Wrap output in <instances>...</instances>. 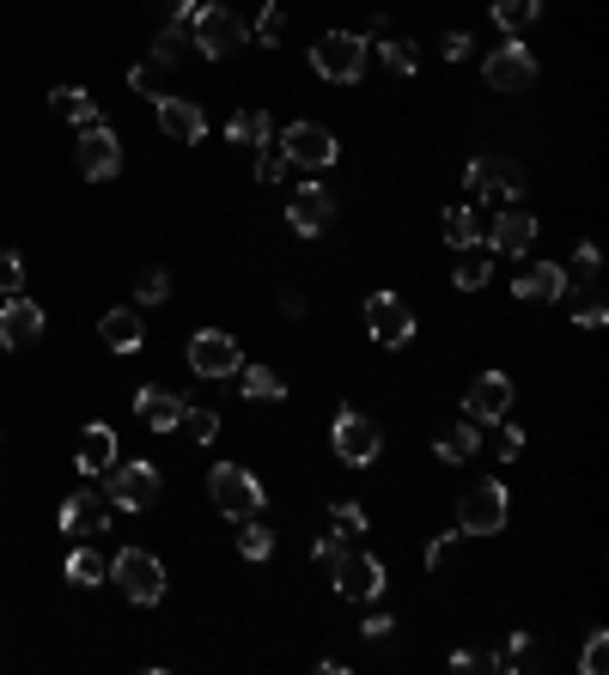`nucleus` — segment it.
Returning <instances> with one entry per match:
<instances>
[{"label":"nucleus","mask_w":609,"mask_h":675,"mask_svg":"<svg viewBox=\"0 0 609 675\" xmlns=\"http://www.w3.org/2000/svg\"><path fill=\"white\" fill-rule=\"evenodd\" d=\"M537 12H542V0H494V24L507 37H524L537 24Z\"/></svg>","instance_id":"nucleus-30"},{"label":"nucleus","mask_w":609,"mask_h":675,"mask_svg":"<svg viewBox=\"0 0 609 675\" xmlns=\"http://www.w3.org/2000/svg\"><path fill=\"white\" fill-rule=\"evenodd\" d=\"M330 524H335V542H342V536H366V512H360L354 499H335L330 505Z\"/></svg>","instance_id":"nucleus-38"},{"label":"nucleus","mask_w":609,"mask_h":675,"mask_svg":"<svg viewBox=\"0 0 609 675\" xmlns=\"http://www.w3.org/2000/svg\"><path fill=\"white\" fill-rule=\"evenodd\" d=\"M110 463H116V433H110L104 420H92V426L80 433V450H73V469H80L86 482H98V475L110 469Z\"/></svg>","instance_id":"nucleus-21"},{"label":"nucleus","mask_w":609,"mask_h":675,"mask_svg":"<svg viewBox=\"0 0 609 675\" xmlns=\"http://www.w3.org/2000/svg\"><path fill=\"white\" fill-rule=\"evenodd\" d=\"M104 499L116 505V512H147L153 499H159V469L153 463H110L104 469Z\"/></svg>","instance_id":"nucleus-8"},{"label":"nucleus","mask_w":609,"mask_h":675,"mask_svg":"<svg viewBox=\"0 0 609 675\" xmlns=\"http://www.w3.org/2000/svg\"><path fill=\"white\" fill-rule=\"evenodd\" d=\"M470 49H475V43H470V31H451V37H445V61H463Z\"/></svg>","instance_id":"nucleus-49"},{"label":"nucleus","mask_w":609,"mask_h":675,"mask_svg":"<svg viewBox=\"0 0 609 675\" xmlns=\"http://www.w3.org/2000/svg\"><path fill=\"white\" fill-rule=\"evenodd\" d=\"M281 140V152H287V165H299V171H330L335 165V135L330 128H317V122H293L287 135H275Z\"/></svg>","instance_id":"nucleus-12"},{"label":"nucleus","mask_w":609,"mask_h":675,"mask_svg":"<svg viewBox=\"0 0 609 675\" xmlns=\"http://www.w3.org/2000/svg\"><path fill=\"white\" fill-rule=\"evenodd\" d=\"M518 298H530V305H549V298L567 292V268L561 262H530L524 275H518Z\"/></svg>","instance_id":"nucleus-24"},{"label":"nucleus","mask_w":609,"mask_h":675,"mask_svg":"<svg viewBox=\"0 0 609 675\" xmlns=\"http://www.w3.org/2000/svg\"><path fill=\"white\" fill-rule=\"evenodd\" d=\"M238 366H244L238 335H226V329H202L196 341H189V371H196V378H238Z\"/></svg>","instance_id":"nucleus-11"},{"label":"nucleus","mask_w":609,"mask_h":675,"mask_svg":"<svg viewBox=\"0 0 609 675\" xmlns=\"http://www.w3.org/2000/svg\"><path fill=\"white\" fill-rule=\"evenodd\" d=\"M530 244H537V219H530L524 207H507V214L494 219V231H488V250H500V256H524Z\"/></svg>","instance_id":"nucleus-22"},{"label":"nucleus","mask_w":609,"mask_h":675,"mask_svg":"<svg viewBox=\"0 0 609 675\" xmlns=\"http://www.w3.org/2000/svg\"><path fill=\"white\" fill-rule=\"evenodd\" d=\"M494 450H500V457L512 463L518 450H524V426H507V433H500V445H494Z\"/></svg>","instance_id":"nucleus-48"},{"label":"nucleus","mask_w":609,"mask_h":675,"mask_svg":"<svg viewBox=\"0 0 609 675\" xmlns=\"http://www.w3.org/2000/svg\"><path fill=\"white\" fill-rule=\"evenodd\" d=\"M80 171L92 177V183H110L116 171H122V140H116V128H80Z\"/></svg>","instance_id":"nucleus-16"},{"label":"nucleus","mask_w":609,"mask_h":675,"mask_svg":"<svg viewBox=\"0 0 609 675\" xmlns=\"http://www.w3.org/2000/svg\"><path fill=\"white\" fill-rule=\"evenodd\" d=\"M128 86H135V92H147V98H165V61H135V68H128Z\"/></svg>","instance_id":"nucleus-37"},{"label":"nucleus","mask_w":609,"mask_h":675,"mask_svg":"<svg viewBox=\"0 0 609 675\" xmlns=\"http://www.w3.org/2000/svg\"><path fill=\"white\" fill-rule=\"evenodd\" d=\"M110 578L122 584V596L128 603H140V608H153L165 596V560L159 554H147V548H122L110 560Z\"/></svg>","instance_id":"nucleus-2"},{"label":"nucleus","mask_w":609,"mask_h":675,"mask_svg":"<svg viewBox=\"0 0 609 675\" xmlns=\"http://www.w3.org/2000/svg\"><path fill=\"white\" fill-rule=\"evenodd\" d=\"M507 482H475L470 493L458 499V529L463 536H500L507 529Z\"/></svg>","instance_id":"nucleus-4"},{"label":"nucleus","mask_w":609,"mask_h":675,"mask_svg":"<svg viewBox=\"0 0 609 675\" xmlns=\"http://www.w3.org/2000/svg\"><path fill=\"white\" fill-rule=\"evenodd\" d=\"M360 633H366V639H384V633H396V627H391V615H366L360 621Z\"/></svg>","instance_id":"nucleus-50"},{"label":"nucleus","mask_w":609,"mask_h":675,"mask_svg":"<svg viewBox=\"0 0 609 675\" xmlns=\"http://www.w3.org/2000/svg\"><path fill=\"white\" fill-rule=\"evenodd\" d=\"M104 578H110V566H104L98 554L80 542V548L68 554V584H86V590H92V584H104Z\"/></svg>","instance_id":"nucleus-33"},{"label":"nucleus","mask_w":609,"mask_h":675,"mask_svg":"<svg viewBox=\"0 0 609 675\" xmlns=\"http://www.w3.org/2000/svg\"><path fill=\"white\" fill-rule=\"evenodd\" d=\"M445 244H458V250L482 244V219H475V207H451L445 214Z\"/></svg>","instance_id":"nucleus-32"},{"label":"nucleus","mask_w":609,"mask_h":675,"mask_svg":"<svg viewBox=\"0 0 609 675\" xmlns=\"http://www.w3.org/2000/svg\"><path fill=\"white\" fill-rule=\"evenodd\" d=\"M482 80L494 86V92H530V86H537V56L524 49V37H507V43L482 61Z\"/></svg>","instance_id":"nucleus-10"},{"label":"nucleus","mask_w":609,"mask_h":675,"mask_svg":"<svg viewBox=\"0 0 609 675\" xmlns=\"http://www.w3.org/2000/svg\"><path fill=\"white\" fill-rule=\"evenodd\" d=\"M335 590H342L347 596V603H372V596H379L384 590V560H379V554H335Z\"/></svg>","instance_id":"nucleus-13"},{"label":"nucleus","mask_w":609,"mask_h":675,"mask_svg":"<svg viewBox=\"0 0 609 675\" xmlns=\"http://www.w3.org/2000/svg\"><path fill=\"white\" fill-rule=\"evenodd\" d=\"M110 529V499H104L98 487H73L68 493V505H61V536H80V542H92Z\"/></svg>","instance_id":"nucleus-15"},{"label":"nucleus","mask_w":609,"mask_h":675,"mask_svg":"<svg viewBox=\"0 0 609 675\" xmlns=\"http://www.w3.org/2000/svg\"><path fill=\"white\" fill-rule=\"evenodd\" d=\"M226 140L232 147H268V140H275V116L268 110H238L226 122Z\"/></svg>","instance_id":"nucleus-26"},{"label":"nucleus","mask_w":609,"mask_h":675,"mask_svg":"<svg viewBox=\"0 0 609 675\" xmlns=\"http://www.w3.org/2000/svg\"><path fill=\"white\" fill-rule=\"evenodd\" d=\"M189 49H196V43H189V24H165V31H159V43H153V61L177 68V61H184Z\"/></svg>","instance_id":"nucleus-35"},{"label":"nucleus","mask_w":609,"mask_h":675,"mask_svg":"<svg viewBox=\"0 0 609 675\" xmlns=\"http://www.w3.org/2000/svg\"><path fill=\"white\" fill-rule=\"evenodd\" d=\"M49 103H56V116H68L73 128H92V122H104V116H98V98L86 92V86H56V92H49Z\"/></svg>","instance_id":"nucleus-25"},{"label":"nucleus","mask_w":609,"mask_h":675,"mask_svg":"<svg viewBox=\"0 0 609 675\" xmlns=\"http://www.w3.org/2000/svg\"><path fill=\"white\" fill-rule=\"evenodd\" d=\"M379 61L391 73H414V43H379Z\"/></svg>","instance_id":"nucleus-45"},{"label":"nucleus","mask_w":609,"mask_h":675,"mask_svg":"<svg viewBox=\"0 0 609 675\" xmlns=\"http://www.w3.org/2000/svg\"><path fill=\"white\" fill-rule=\"evenodd\" d=\"M603 664H609V633H591V639H586V657H579V669H586V675H603Z\"/></svg>","instance_id":"nucleus-43"},{"label":"nucleus","mask_w":609,"mask_h":675,"mask_svg":"<svg viewBox=\"0 0 609 675\" xmlns=\"http://www.w3.org/2000/svg\"><path fill=\"white\" fill-rule=\"evenodd\" d=\"M330 445H335V457H342L347 469H366V463H379L384 438H379V420H366L360 408H342L335 426H330Z\"/></svg>","instance_id":"nucleus-5"},{"label":"nucleus","mask_w":609,"mask_h":675,"mask_svg":"<svg viewBox=\"0 0 609 675\" xmlns=\"http://www.w3.org/2000/svg\"><path fill=\"white\" fill-rule=\"evenodd\" d=\"M573 268H579V287H591V280H598V244H579Z\"/></svg>","instance_id":"nucleus-47"},{"label":"nucleus","mask_w":609,"mask_h":675,"mask_svg":"<svg viewBox=\"0 0 609 675\" xmlns=\"http://www.w3.org/2000/svg\"><path fill=\"white\" fill-rule=\"evenodd\" d=\"M573 322H579V329H603V322H609V305H603L598 287H579L573 292Z\"/></svg>","instance_id":"nucleus-36"},{"label":"nucleus","mask_w":609,"mask_h":675,"mask_svg":"<svg viewBox=\"0 0 609 675\" xmlns=\"http://www.w3.org/2000/svg\"><path fill=\"white\" fill-rule=\"evenodd\" d=\"M475 445H482V426H475V420H458V426L439 433V457H445V463H470Z\"/></svg>","instance_id":"nucleus-28"},{"label":"nucleus","mask_w":609,"mask_h":675,"mask_svg":"<svg viewBox=\"0 0 609 675\" xmlns=\"http://www.w3.org/2000/svg\"><path fill=\"white\" fill-rule=\"evenodd\" d=\"M177 433H184L189 445H214V438H219V414H214V408H184Z\"/></svg>","instance_id":"nucleus-34"},{"label":"nucleus","mask_w":609,"mask_h":675,"mask_svg":"<svg viewBox=\"0 0 609 675\" xmlns=\"http://www.w3.org/2000/svg\"><path fill=\"white\" fill-rule=\"evenodd\" d=\"M238 554L244 560H268L275 554V529L256 524V517H238Z\"/></svg>","instance_id":"nucleus-31"},{"label":"nucleus","mask_w":609,"mask_h":675,"mask_svg":"<svg viewBox=\"0 0 609 675\" xmlns=\"http://www.w3.org/2000/svg\"><path fill=\"white\" fill-rule=\"evenodd\" d=\"M458 542H463V529H451V536H433V542H426V573H439V566L458 554Z\"/></svg>","instance_id":"nucleus-42"},{"label":"nucleus","mask_w":609,"mask_h":675,"mask_svg":"<svg viewBox=\"0 0 609 675\" xmlns=\"http://www.w3.org/2000/svg\"><path fill=\"white\" fill-rule=\"evenodd\" d=\"M238 389L251 401H281V396H287V384H281L275 366H238Z\"/></svg>","instance_id":"nucleus-29"},{"label":"nucleus","mask_w":609,"mask_h":675,"mask_svg":"<svg viewBox=\"0 0 609 675\" xmlns=\"http://www.w3.org/2000/svg\"><path fill=\"white\" fill-rule=\"evenodd\" d=\"M98 341L110 347V354H140V347H147V329H140L135 305L104 310V317H98Z\"/></svg>","instance_id":"nucleus-19"},{"label":"nucleus","mask_w":609,"mask_h":675,"mask_svg":"<svg viewBox=\"0 0 609 675\" xmlns=\"http://www.w3.org/2000/svg\"><path fill=\"white\" fill-rule=\"evenodd\" d=\"M311 68H317L323 80H335V86H354L360 73H366V37H354V31L317 37V43H311Z\"/></svg>","instance_id":"nucleus-3"},{"label":"nucleus","mask_w":609,"mask_h":675,"mask_svg":"<svg viewBox=\"0 0 609 675\" xmlns=\"http://www.w3.org/2000/svg\"><path fill=\"white\" fill-rule=\"evenodd\" d=\"M43 335V310L31 298H7L0 305V347H31Z\"/></svg>","instance_id":"nucleus-20"},{"label":"nucleus","mask_w":609,"mask_h":675,"mask_svg":"<svg viewBox=\"0 0 609 675\" xmlns=\"http://www.w3.org/2000/svg\"><path fill=\"white\" fill-rule=\"evenodd\" d=\"M360 317H366V335L379 347H409L414 341V310L396 292H366V310H360Z\"/></svg>","instance_id":"nucleus-9"},{"label":"nucleus","mask_w":609,"mask_h":675,"mask_svg":"<svg viewBox=\"0 0 609 675\" xmlns=\"http://www.w3.org/2000/svg\"><path fill=\"white\" fill-rule=\"evenodd\" d=\"M135 414L153 426V433H177V420H184V396L177 389H135Z\"/></svg>","instance_id":"nucleus-23"},{"label":"nucleus","mask_w":609,"mask_h":675,"mask_svg":"<svg viewBox=\"0 0 609 675\" xmlns=\"http://www.w3.org/2000/svg\"><path fill=\"white\" fill-rule=\"evenodd\" d=\"M19 292H24V256L0 250V298H19Z\"/></svg>","instance_id":"nucleus-39"},{"label":"nucleus","mask_w":609,"mask_h":675,"mask_svg":"<svg viewBox=\"0 0 609 675\" xmlns=\"http://www.w3.org/2000/svg\"><path fill=\"white\" fill-rule=\"evenodd\" d=\"M153 110H159V128H165V135L184 140V147H196V140L207 135V116H202V103H196V98L165 92V98H153Z\"/></svg>","instance_id":"nucleus-18"},{"label":"nucleus","mask_w":609,"mask_h":675,"mask_svg":"<svg viewBox=\"0 0 609 675\" xmlns=\"http://www.w3.org/2000/svg\"><path fill=\"white\" fill-rule=\"evenodd\" d=\"M281 31H287V12H281V0H263V19H256V43H281Z\"/></svg>","instance_id":"nucleus-41"},{"label":"nucleus","mask_w":609,"mask_h":675,"mask_svg":"<svg viewBox=\"0 0 609 675\" xmlns=\"http://www.w3.org/2000/svg\"><path fill=\"white\" fill-rule=\"evenodd\" d=\"M330 219H335V201H330V189H323V183H299L287 195V226L299 231V238L330 231Z\"/></svg>","instance_id":"nucleus-17"},{"label":"nucleus","mask_w":609,"mask_h":675,"mask_svg":"<svg viewBox=\"0 0 609 675\" xmlns=\"http://www.w3.org/2000/svg\"><path fill=\"white\" fill-rule=\"evenodd\" d=\"M451 280H458V292H482L488 280H494V256L488 250H458V268H451Z\"/></svg>","instance_id":"nucleus-27"},{"label":"nucleus","mask_w":609,"mask_h":675,"mask_svg":"<svg viewBox=\"0 0 609 675\" xmlns=\"http://www.w3.org/2000/svg\"><path fill=\"white\" fill-rule=\"evenodd\" d=\"M140 305H165V298H171V275H165V268H153V275L147 280H140Z\"/></svg>","instance_id":"nucleus-44"},{"label":"nucleus","mask_w":609,"mask_h":675,"mask_svg":"<svg viewBox=\"0 0 609 675\" xmlns=\"http://www.w3.org/2000/svg\"><path fill=\"white\" fill-rule=\"evenodd\" d=\"M189 43H196V56L219 61V56H232V49L251 43V24H244L232 7L207 0V7H196V19H189Z\"/></svg>","instance_id":"nucleus-1"},{"label":"nucleus","mask_w":609,"mask_h":675,"mask_svg":"<svg viewBox=\"0 0 609 675\" xmlns=\"http://www.w3.org/2000/svg\"><path fill=\"white\" fill-rule=\"evenodd\" d=\"M147 7H153V12H165L171 24H189V19H196V0H147Z\"/></svg>","instance_id":"nucleus-46"},{"label":"nucleus","mask_w":609,"mask_h":675,"mask_svg":"<svg viewBox=\"0 0 609 675\" xmlns=\"http://www.w3.org/2000/svg\"><path fill=\"white\" fill-rule=\"evenodd\" d=\"M281 177H287V152H281V140H268L256 152V183H281Z\"/></svg>","instance_id":"nucleus-40"},{"label":"nucleus","mask_w":609,"mask_h":675,"mask_svg":"<svg viewBox=\"0 0 609 675\" xmlns=\"http://www.w3.org/2000/svg\"><path fill=\"white\" fill-rule=\"evenodd\" d=\"M512 414V378L507 371H482L470 389H463V420L488 426V420H507Z\"/></svg>","instance_id":"nucleus-14"},{"label":"nucleus","mask_w":609,"mask_h":675,"mask_svg":"<svg viewBox=\"0 0 609 675\" xmlns=\"http://www.w3.org/2000/svg\"><path fill=\"white\" fill-rule=\"evenodd\" d=\"M207 493H214V505L226 517H256L263 512V499H268L263 482H256L251 469H238V463H219V469L207 475Z\"/></svg>","instance_id":"nucleus-6"},{"label":"nucleus","mask_w":609,"mask_h":675,"mask_svg":"<svg viewBox=\"0 0 609 675\" xmlns=\"http://www.w3.org/2000/svg\"><path fill=\"white\" fill-rule=\"evenodd\" d=\"M463 189H470L475 201H512V195H524V165H512L507 152L470 159V171H463Z\"/></svg>","instance_id":"nucleus-7"},{"label":"nucleus","mask_w":609,"mask_h":675,"mask_svg":"<svg viewBox=\"0 0 609 675\" xmlns=\"http://www.w3.org/2000/svg\"><path fill=\"white\" fill-rule=\"evenodd\" d=\"M311 554H317V560H335V554H342V542H335V536H317V542H311Z\"/></svg>","instance_id":"nucleus-51"}]
</instances>
